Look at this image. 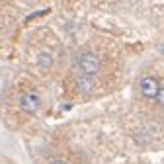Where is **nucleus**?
I'll return each mask as SVG.
<instances>
[{
    "label": "nucleus",
    "instance_id": "obj_6",
    "mask_svg": "<svg viewBox=\"0 0 164 164\" xmlns=\"http://www.w3.org/2000/svg\"><path fill=\"white\" fill-rule=\"evenodd\" d=\"M156 102H158V105H162V107H164V86L160 88V92H158V96H156Z\"/></svg>",
    "mask_w": 164,
    "mask_h": 164
},
{
    "label": "nucleus",
    "instance_id": "obj_7",
    "mask_svg": "<svg viewBox=\"0 0 164 164\" xmlns=\"http://www.w3.org/2000/svg\"><path fill=\"white\" fill-rule=\"evenodd\" d=\"M51 164H66V162H65V160H63V158H55V160H53Z\"/></svg>",
    "mask_w": 164,
    "mask_h": 164
},
{
    "label": "nucleus",
    "instance_id": "obj_3",
    "mask_svg": "<svg viewBox=\"0 0 164 164\" xmlns=\"http://www.w3.org/2000/svg\"><path fill=\"white\" fill-rule=\"evenodd\" d=\"M39 105H41V98H39V94H37V92H27V94L22 96V102H20L22 112L35 113L37 110H39Z\"/></svg>",
    "mask_w": 164,
    "mask_h": 164
},
{
    "label": "nucleus",
    "instance_id": "obj_5",
    "mask_svg": "<svg viewBox=\"0 0 164 164\" xmlns=\"http://www.w3.org/2000/svg\"><path fill=\"white\" fill-rule=\"evenodd\" d=\"M35 63L39 65V68L45 70V68H49V66L53 65V55L49 51H41L39 55H37V61H35Z\"/></svg>",
    "mask_w": 164,
    "mask_h": 164
},
{
    "label": "nucleus",
    "instance_id": "obj_1",
    "mask_svg": "<svg viewBox=\"0 0 164 164\" xmlns=\"http://www.w3.org/2000/svg\"><path fill=\"white\" fill-rule=\"evenodd\" d=\"M76 66H78L80 74H86V76H96L100 70V59L98 55L92 51H84L78 55L76 59Z\"/></svg>",
    "mask_w": 164,
    "mask_h": 164
},
{
    "label": "nucleus",
    "instance_id": "obj_4",
    "mask_svg": "<svg viewBox=\"0 0 164 164\" xmlns=\"http://www.w3.org/2000/svg\"><path fill=\"white\" fill-rule=\"evenodd\" d=\"M78 88L82 94H92V90L96 88V76L78 74Z\"/></svg>",
    "mask_w": 164,
    "mask_h": 164
},
{
    "label": "nucleus",
    "instance_id": "obj_2",
    "mask_svg": "<svg viewBox=\"0 0 164 164\" xmlns=\"http://www.w3.org/2000/svg\"><path fill=\"white\" fill-rule=\"evenodd\" d=\"M139 88H141V94L149 100H156L158 92H160L158 80L154 78V76H143L141 82H139Z\"/></svg>",
    "mask_w": 164,
    "mask_h": 164
}]
</instances>
